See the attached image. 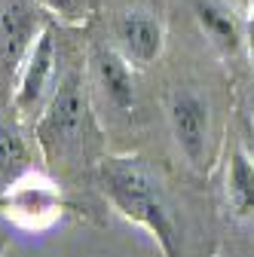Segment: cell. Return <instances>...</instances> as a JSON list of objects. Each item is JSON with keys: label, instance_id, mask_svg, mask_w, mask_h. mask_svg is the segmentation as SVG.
<instances>
[{"label": "cell", "instance_id": "6da1fadb", "mask_svg": "<svg viewBox=\"0 0 254 257\" xmlns=\"http://www.w3.org/2000/svg\"><path fill=\"white\" fill-rule=\"evenodd\" d=\"M98 178H101L104 196L122 211V217L150 230V236L160 242L166 257H178V227H175L172 208L166 205L160 184L153 181V175L147 172L141 159L110 156L101 163Z\"/></svg>", "mask_w": 254, "mask_h": 257}, {"label": "cell", "instance_id": "7a4b0ae2", "mask_svg": "<svg viewBox=\"0 0 254 257\" xmlns=\"http://www.w3.org/2000/svg\"><path fill=\"white\" fill-rule=\"evenodd\" d=\"M86 122V95L80 89V77L71 74L68 80H61L52 101L43 113V119L37 122V138H40V147L55 156L61 153L77 135Z\"/></svg>", "mask_w": 254, "mask_h": 257}, {"label": "cell", "instance_id": "3957f363", "mask_svg": "<svg viewBox=\"0 0 254 257\" xmlns=\"http://www.w3.org/2000/svg\"><path fill=\"white\" fill-rule=\"evenodd\" d=\"M169 125L178 150L202 169L208 156V101L193 89H178L169 101Z\"/></svg>", "mask_w": 254, "mask_h": 257}, {"label": "cell", "instance_id": "277c9868", "mask_svg": "<svg viewBox=\"0 0 254 257\" xmlns=\"http://www.w3.org/2000/svg\"><path fill=\"white\" fill-rule=\"evenodd\" d=\"M4 208L25 227H46L61 214V193L49 178L28 172L4 193Z\"/></svg>", "mask_w": 254, "mask_h": 257}, {"label": "cell", "instance_id": "5b68a950", "mask_svg": "<svg viewBox=\"0 0 254 257\" xmlns=\"http://www.w3.org/2000/svg\"><path fill=\"white\" fill-rule=\"evenodd\" d=\"M52 71H55V40H52V31H40L25 55V64H22V77H19V89H16L19 110H31L40 101V95L46 92V86L52 80Z\"/></svg>", "mask_w": 254, "mask_h": 257}, {"label": "cell", "instance_id": "8992f818", "mask_svg": "<svg viewBox=\"0 0 254 257\" xmlns=\"http://www.w3.org/2000/svg\"><path fill=\"white\" fill-rule=\"evenodd\" d=\"M37 34V16L25 0H10L7 10L0 13V64L16 68L28 55Z\"/></svg>", "mask_w": 254, "mask_h": 257}, {"label": "cell", "instance_id": "52a82bcc", "mask_svg": "<svg viewBox=\"0 0 254 257\" xmlns=\"http://www.w3.org/2000/svg\"><path fill=\"white\" fill-rule=\"evenodd\" d=\"M116 40H119V49H122L125 61L150 64L163 52V25L153 16L129 13L116 22Z\"/></svg>", "mask_w": 254, "mask_h": 257}, {"label": "cell", "instance_id": "ba28073f", "mask_svg": "<svg viewBox=\"0 0 254 257\" xmlns=\"http://www.w3.org/2000/svg\"><path fill=\"white\" fill-rule=\"evenodd\" d=\"M193 16L214 49H220L224 55H236L242 49V22L230 4H224V0H193Z\"/></svg>", "mask_w": 254, "mask_h": 257}, {"label": "cell", "instance_id": "9c48e42d", "mask_svg": "<svg viewBox=\"0 0 254 257\" xmlns=\"http://www.w3.org/2000/svg\"><path fill=\"white\" fill-rule=\"evenodd\" d=\"M95 77L104 89L107 101L116 110H132L135 107V80L129 71V61L116 55L113 49H98L95 52Z\"/></svg>", "mask_w": 254, "mask_h": 257}, {"label": "cell", "instance_id": "30bf717a", "mask_svg": "<svg viewBox=\"0 0 254 257\" xmlns=\"http://www.w3.org/2000/svg\"><path fill=\"white\" fill-rule=\"evenodd\" d=\"M227 202L236 217H251L254 214V163L251 156L236 147L230 153L227 166Z\"/></svg>", "mask_w": 254, "mask_h": 257}, {"label": "cell", "instance_id": "8fae6325", "mask_svg": "<svg viewBox=\"0 0 254 257\" xmlns=\"http://www.w3.org/2000/svg\"><path fill=\"white\" fill-rule=\"evenodd\" d=\"M25 159V150L19 144V138H13L10 132L0 128V169H16Z\"/></svg>", "mask_w": 254, "mask_h": 257}, {"label": "cell", "instance_id": "7c38bea8", "mask_svg": "<svg viewBox=\"0 0 254 257\" xmlns=\"http://www.w3.org/2000/svg\"><path fill=\"white\" fill-rule=\"evenodd\" d=\"M80 4H83V0H49V7L58 10V13H65V16H77Z\"/></svg>", "mask_w": 254, "mask_h": 257}, {"label": "cell", "instance_id": "4fadbf2b", "mask_svg": "<svg viewBox=\"0 0 254 257\" xmlns=\"http://www.w3.org/2000/svg\"><path fill=\"white\" fill-rule=\"evenodd\" d=\"M245 37H248V49H251V61H254V0L248 7V25H245Z\"/></svg>", "mask_w": 254, "mask_h": 257}, {"label": "cell", "instance_id": "5bb4252c", "mask_svg": "<svg viewBox=\"0 0 254 257\" xmlns=\"http://www.w3.org/2000/svg\"><path fill=\"white\" fill-rule=\"evenodd\" d=\"M251 122H254V98H251Z\"/></svg>", "mask_w": 254, "mask_h": 257}]
</instances>
